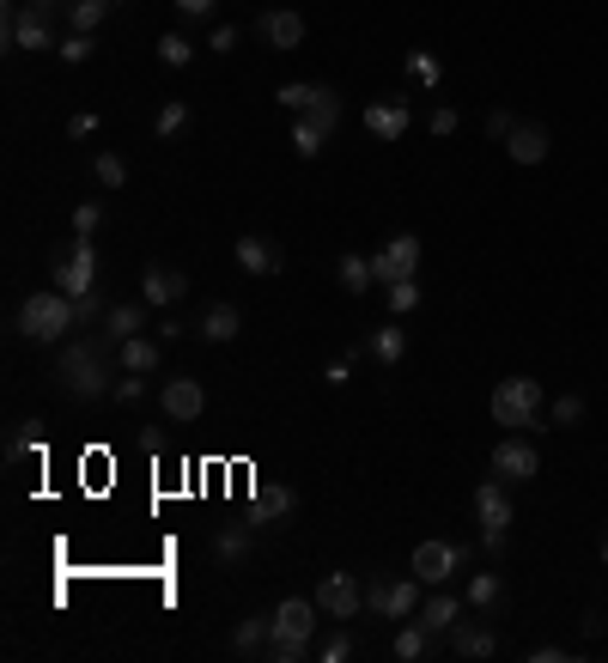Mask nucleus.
I'll return each instance as SVG.
<instances>
[{
	"mask_svg": "<svg viewBox=\"0 0 608 663\" xmlns=\"http://www.w3.org/2000/svg\"><path fill=\"white\" fill-rule=\"evenodd\" d=\"M365 347L377 353V365H402V353H408V335H402V329L390 323V329H377V335H371Z\"/></svg>",
	"mask_w": 608,
	"mask_h": 663,
	"instance_id": "obj_26",
	"label": "nucleus"
},
{
	"mask_svg": "<svg viewBox=\"0 0 608 663\" xmlns=\"http://www.w3.org/2000/svg\"><path fill=\"white\" fill-rule=\"evenodd\" d=\"M213 49H219V55H232V49H238V31H232V25H219V31H213Z\"/></svg>",
	"mask_w": 608,
	"mask_h": 663,
	"instance_id": "obj_50",
	"label": "nucleus"
},
{
	"mask_svg": "<svg viewBox=\"0 0 608 663\" xmlns=\"http://www.w3.org/2000/svg\"><path fill=\"white\" fill-rule=\"evenodd\" d=\"M493 475H505V481H536V475H542L536 445H529V438H499V445H493Z\"/></svg>",
	"mask_w": 608,
	"mask_h": 663,
	"instance_id": "obj_9",
	"label": "nucleus"
},
{
	"mask_svg": "<svg viewBox=\"0 0 608 663\" xmlns=\"http://www.w3.org/2000/svg\"><path fill=\"white\" fill-rule=\"evenodd\" d=\"M317 657H323V663H347V657H353V639H347V633H335V639H329Z\"/></svg>",
	"mask_w": 608,
	"mask_h": 663,
	"instance_id": "obj_45",
	"label": "nucleus"
},
{
	"mask_svg": "<svg viewBox=\"0 0 608 663\" xmlns=\"http://www.w3.org/2000/svg\"><path fill=\"white\" fill-rule=\"evenodd\" d=\"M55 55H61V61H67V67H80V61H92V55H98V43H92V37H86V31H67V37H61V49H55Z\"/></svg>",
	"mask_w": 608,
	"mask_h": 663,
	"instance_id": "obj_35",
	"label": "nucleus"
},
{
	"mask_svg": "<svg viewBox=\"0 0 608 663\" xmlns=\"http://www.w3.org/2000/svg\"><path fill=\"white\" fill-rule=\"evenodd\" d=\"M67 134H73V140H92V134H98V116H92V110H80V116L67 122Z\"/></svg>",
	"mask_w": 608,
	"mask_h": 663,
	"instance_id": "obj_46",
	"label": "nucleus"
},
{
	"mask_svg": "<svg viewBox=\"0 0 608 663\" xmlns=\"http://www.w3.org/2000/svg\"><path fill=\"white\" fill-rule=\"evenodd\" d=\"M189 55H195V49H189V37H177V31H171V37H159V61H165V67H189Z\"/></svg>",
	"mask_w": 608,
	"mask_h": 663,
	"instance_id": "obj_40",
	"label": "nucleus"
},
{
	"mask_svg": "<svg viewBox=\"0 0 608 663\" xmlns=\"http://www.w3.org/2000/svg\"><path fill=\"white\" fill-rule=\"evenodd\" d=\"M110 335L104 341H67L61 347V359H55V378H61V390L73 396V402H98V396H110L116 384H110Z\"/></svg>",
	"mask_w": 608,
	"mask_h": 663,
	"instance_id": "obj_1",
	"label": "nucleus"
},
{
	"mask_svg": "<svg viewBox=\"0 0 608 663\" xmlns=\"http://www.w3.org/2000/svg\"><path fill=\"white\" fill-rule=\"evenodd\" d=\"M268 633H274V615H250V621H238L232 645H238V651H262V645H268Z\"/></svg>",
	"mask_w": 608,
	"mask_h": 663,
	"instance_id": "obj_28",
	"label": "nucleus"
},
{
	"mask_svg": "<svg viewBox=\"0 0 608 663\" xmlns=\"http://www.w3.org/2000/svg\"><path fill=\"white\" fill-rule=\"evenodd\" d=\"M238 329H244L238 305H207V311H201V341H207V347H225V341H238Z\"/></svg>",
	"mask_w": 608,
	"mask_h": 663,
	"instance_id": "obj_18",
	"label": "nucleus"
},
{
	"mask_svg": "<svg viewBox=\"0 0 608 663\" xmlns=\"http://www.w3.org/2000/svg\"><path fill=\"white\" fill-rule=\"evenodd\" d=\"M499 597H505V578H499V572H475V578H469V603H475V609H493Z\"/></svg>",
	"mask_w": 608,
	"mask_h": 663,
	"instance_id": "obj_32",
	"label": "nucleus"
},
{
	"mask_svg": "<svg viewBox=\"0 0 608 663\" xmlns=\"http://www.w3.org/2000/svg\"><path fill=\"white\" fill-rule=\"evenodd\" d=\"M152 128H159V140H171V134H183V128H189V104H183V98H171V104L159 110V122H152Z\"/></svg>",
	"mask_w": 608,
	"mask_h": 663,
	"instance_id": "obj_36",
	"label": "nucleus"
},
{
	"mask_svg": "<svg viewBox=\"0 0 608 663\" xmlns=\"http://www.w3.org/2000/svg\"><path fill=\"white\" fill-rule=\"evenodd\" d=\"M408 80H420L426 92L444 80V67H438V55H432V49H414V55H408Z\"/></svg>",
	"mask_w": 608,
	"mask_h": 663,
	"instance_id": "obj_33",
	"label": "nucleus"
},
{
	"mask_svg": "<svg viewBox=\"0 0 608 663\" xmlns=\"http://www.w3.org/2000/svg\"><path fill=\"white\" fill-rule=\"evenodd\" d=\"M116 353H122L128 372H152V365H159V341H140V335H134V341H122Z\"/></svg>",
	"mask_w": 608,
	"mask_h": 663,
	"instance_id": "obj_29",
	"label": "nucleus"
},
{
	"mask_svg": "<svg viewBox=\"0 0 608 663\" xmlns=\"http://www.w3.org/2000/svg\"><path fill=\"white\" fill-rule=\"evenodd\" d=\"M304 651H311V645H304V639H286V633H268V657H274V663H298Z\"/></svg>",
	"mask_w": 608,
	"mask_h": 663,
	"instance_id": "obj_39",
	"label": "nucleus"
},
{
	"mask_svg": "<svg viewBox=\"0 0 608 663\" xmlns=\"http://www.w3.org/2000/svg\"><path fill=\"white\" fill-rule=\"evenodd\" d=\"M365 128H371L377 140H402V134H408V98H396V92H390V98H371V104H365Z\"/></svg>",
	"mask_w": 608,
	"mask_h": 663,
	"instance_id": "obj_13",
	"label": "nucleus"
},
{
	"mask_svg": "<svg viewBox=\"0 0 608 663\" xmlns=\"http://www.w3.org/2000/svg\"><path fill=\"white\" fill-rule=\"evenodd\" d=\"M256 31H262V43H268V49H280V55H292V49L304 43V19H298V13H286V7L262 13V19H256Z\"/></svg>",
	"mask_w": 608,
	"mask_h": 663,
	"instance_id": "obj_14",
	"label": "nucleus"
},
{
	"mask_svg": "<svg viewBox=\"0 0 608 663\" xmlns=\"http://www.w3.org/2000/svg\"><path fill=\"white\" fill-rule=\"evenodd\" d=\"M171 7H177V13H183V19H207V13H213V7H219V0H171Z\"/></svg>",
	"mask_w": 608,
	"mask_h": 663,
	"instance_id": "obj_47",
	"label": "nucleus"
},
{
	"mask_svg": "<svg viewBox=\"0 0 608 663\" xmlns=\"http://www.w3.org/2000/svg\"><path fill=\"white\" fill-rule=\"evenodd\" d=\"M505 153H511V165H542L548 159V128L542 122H517L511 140H505Z\"/></svg>",
	"mask_w": 608,
	"mask_h": 663,
	"instance_id": "obj_16",
	"label": "nucleus"
},
{
	"mask_svg": "<svg viewBox=\"0 0 608 663\" xmlns=\"http://www.w3.org/2000/svg\"><path fill=\"white\" fill-rule=\"evenodd\" d=\"M456 122H463V116H456L450 104H438V110H432V134H456Z\"/></svg>",
	"mask_w": 608,
	"mask_h": 663,
	"instance_id": "obj_48",
	"label": "nucleus"
},
{
	"mask_svg": "<svg viewBox=\"0 0 608 663\" xmlns=\"http://www.w3.org/2000/svg\"><path fill=\"white\" fill-rule=\"evenodd\" d=\"M456 615H463V603H456V597H444V591H432V597L420 603V621H426L432 633H450V627H456Z\"/></svg>",
	"mask_w": 608,
	"mask_h": 663,
	"instance_id": "obj_22",
	"label": "nucleus"
},
{
	"mask_svg": "<svg viewBox=\"0 0 608 663\" xmlns=\"http://www.w3.org/2000/svg\"><path fill=\"white\" fill-rule=\"evenodd\" d=\"M420 256H426V244H420L414 232L390 238L384 250L371 256V274H377V286H390V280H408V274H420Z\"/></svg>",
	"mask_w": 608,
	"mask_h": 663,
	"instance_id": "obj_7",
	"label": "nucleus"
},
{
	"mask_svg": "<svg viewBox=\"0 0 608 663\" xmlns=\"http://www.w3.org/2000/svg\"><path fill=\"white\" fill-rule=\"evenodd\" d=\"M104 226V201H80L73 207V238H92Z\"/></svg>",
	"mask_w": 608,
	"mask_h": 663,
	"instance_id": "obj_37",
	"label": "nucleus"
},
{
	"mask_svg": "<svg viewBox=\"0 0 608 663\" xmlns=\"http://www.w3.org/2000/svg\"><path fill=\"white\" fill-rule=\"evenodd\" d=\"M92 171H98V183H104V189H122V183H128V165H122L116 153H98V159H92Z\"/></svg>",
	"mask_w": 608,
	"mask_h": 663,
	"instance_id": "obj_38",
	"label": "nucleus"
},
{
	"mask_svg": "<svg viewBox=\"0 0 608 663\" xmlns=\"http://www.w3.org/2000/svg\"><path fill=\"white\" fill-rule=\"evenodd\" d=\"M49 274H55V286H61V292H73V299L98 292V250H92V238H73L67 250H55Z\"/></svg>",
	"mask_w": 608,
	"mask_h": 663,
	"instance_id": "obj_5",
	"label": "nucleus"
},
{
	"mask_svg": "<svg viewBox=\"0 0 608 663\" xmlns=\"http://www.w3.org/2000/svg\"><path fill=\"white\" fill-rule=\"evenodd\" d=\"M323 140H329L323 122H311V116H298V122H292V153H298V159H317V153H323Z\"/></svg>",
	"mask_w": 608,
	"mask_h": 663,
	"instance_id": "obj_24",
	"label": "nucleus"
},
{
	"mask_svg": "<svg viewBox=\"0 0 608 663\" xmlns=\"http://www.w3.org/2000/svg\"><path fill=\"white\" fill-rule=\"evenodd\" d=\"M511 128H517L511 110H493V116H487V134H493V140H511Z\"/></svg>",
	"mask_w": 608,
	"mask_h": 663,
	"instance_id": "obj_49",
	"label": "nucleus"
},
{
	"mask_svg": "<svg viewBox=\"0 0 608 663\" xmlns=\"http://www.w3.org/2000/svg\"><path fill=\"white\" fill-rule=\"evenodd\" d=\"M426 633H432V627L414 615V621H402V633H396V645H390V651H396L402 663H420V657H426Z\"/></svg>",
	"mask_w": 608,
	"mask_h": 663,
	"instance_id": "obj_25",
	"label": "nucleus"
},
{
	"mask_svg": "<svg viewBox=\"0 0 608 663\" xmlns=\"http://www.w3.org/2000/svg\"><path fill=\"white\" fill-rule=\"evenodd\" d=\"M292 511H298V493H292V487H280V481H262V487H256V499H250V530L280 524V518H292Z\"/></svg>",
	"mask_w": 608,
	"mask_h": 663,
	"instance_id": "obj_11",
	"label": "nucleus"
},
{
	"mask_svg": "<svg viewBox=\"0 0 608 663\" xmlns=\"http://www.w3.org/2000/svg\"><path fill=\"white\" fill-rule=\"evenodd\" d=\"M159 402H165V420H195V414L207 408V390H201L195 378H171Z\"/></svg>",
	"mask_w": 608,
	"mask_h": 663,
	"instance_id": "obj_17",
	"label": "nucleus"
},
{
	"mask_svg": "<svg viewBox=\"0 0 608 663\" xmlns=\"http://www.w3.org/2000/svg\"><path fill=\"white\" fill-rule=\"evenodd\" d=\"M311 92H317V86H311V80H292V86H280V92H274V98H280V110H292V116H298V110H304V104H311Z\"/></svg>",
	"mask_w": 608,
	"mask_h": 663,
	"instance_id": "obj_43",
	"label": "nucleus"
},
{
	"mask_svg": "<svg viewBox=\"0 0 608 663\" xmlns=\"http://www.w3.org/2000/svg\"><path fill=\"white\" fill-rule=\"evenodd\" d=\"M602 560H608V536H602Z\"/></svg>",
	"mask_w": 608,
	"mask_h": 663,
	"instance_id": "obj_53",
	"label": "nucleus"
},
{
	"mask_svg": "<svg viewBox=\"0 0 608 663\" xmlns=\"http://www.w3.org/2000/svg\"><path fill=\"white\" fill-rule=\"evenodd\" d=\"M511 481L505 475H487L475 487V518H481V548L487 554H505V536H511Z\"/></svg>",
	"mask_w": 608,
	"mask_h": 663,
	"instance_id": "obj_4",
	"label": "nucleus"
},
{
	"mask_svg": "<svg viewBox=\"0 0 608 663\" xmlns=\"http://www.w3.org/2000/svg\"><path fill=\"white\" fill-rule=\"evenodd\" d=\"M456 566H463V548H456V542H432V536H426V542L414 548V572H420L426 584H444Z\"/></svg>",
	"mask_w": 608,
	"mask_h": 663,
	"instance_id": "obj_12",
	"label": "nucleus"
},
{
	"mask_svg": "<svg viewBox=\"0 0 608 663\" xmlns=\"http://www.w3.org/2000/svg\"><path fill=\"white\" fill-rule=\"evenodd\" d=\"M140 329H146V305H140V299H128V305H110V311H104V335H110L116 347H122V341H134Z\"/></svg>",
	"mask_w": 608,
	"mask_h": 663,
	"instance_id": "obj_20",
	"label": "nucleus"
},
{
	"mask_svg": "<svg viewBox=\"0 0 608 663\" xmlns=\"http://www.w3.org/2000/svg\"><path fill=\"white\" fill-rule=\"evenodd\" d=\"M450 651H456V657H493V651H499V633H487V627H456V633H450Z\"/></svg>",
	"mask_w": 608,
	"mask_h": 663,
	"instance_id": "obj_21",
	"label": "nucleus"
},
{
	"mask_svg": "<svg viewBox=\"0 0 608 663\" xmlns=\"http://www.w3.org/2000/svg\"><path fill=\"white\" fill-rule=\"evenodd\" d=\"M298 116H311V122H323V128H335V122H341V98H335L329 86H317V92H311V104H304Z\"/></svg>",
	"mask_w": 608,
	"mask_h": 663,
	"instance_id": "obj_30",
	"label": "nucleus"
},
{
	"mask_svg": "<svg viewBox=\"0 0 608 663\" xmlns=\"http://www.w3.org/2000/svg\"><path fill=\"white\" fill-rule=\"evenodd\" d=\"M238 262H244L250 274H280V262H286V256H280V244H274V238H256V232H250V238H238Z\"/></svg>",
	"mask_w": 608,
	"mask_h": 663,
	"instance_id": "obj_19",
	"label": "nucleus"
},
{
	"mask_svg": "<svg viewBox=\"0 0 608 663\" xmlns=\"http://www.w3.org/2000/svg\"><path fill=\"white\" fill-rule=\"evenodd\" d=\"M274 615V633H286V639H304L311 645L317 639V597H280V609H268Z\"/></svg>",
	"mask_w": 608,
	"mask_h": 663,
	"instance_id": "obj_10",
	"label": "nucleus"
},
{
	"mask_svg": "<svg viewBox=\"0 0 608 663\" xmlns=\"http://www.w3.org/2000/svg\"><path fill=\"white\" fill-rule=\"evenodd\" d=\"M493 420L505 432H529V438H542L548 432V414H542V384L536 378H505L493 390Z\"/></svg>",
	"mask_w": 608,
	"mask_h": 663,
	"instance_id": "obj_3",
	"label": "nucleus"
},
{
	"mask_svg": "<svg viewBox=\"0 0 608 663\" xmlns=\"http://www.w3.org/2000/svg\"><path fill=\"white\" fill-rule=\"evenodd\" d=\"M317 609H323V615H335V621H353V615L365 609L359 578H353V572H329V578L317 584Z\"/></svg>",
	"mask_w": 608,
	"mask_h": 663,
	"instance_id": "obj_8",
	"label": "nucleus"
},
{
	"mask_svg": "<svg viewBox=\"0 0 608 663\" xmlns=\"http://www.w3.org/2000/svg\"><path fill=\"white\" fill-rule=\"evenodd\" d=\"M578 420H584V396H560L548 408V426H578Z\"/></svg>",
	"mask_w": 608,
	"mask_h": 663,
	"instance_id": "obj_41",
	"label": "nucleus"
},
{
	"mask_svg": "<svg viewBox=\"0 0 608 663\" xmlns=\"http://www.w3.org/2000/svg\"><path fill=\"white\" fill-rule=\"evenodd\" d=\"M110 396H116V402H128V408H134V402H140V396H146V372H128V378H122V384H116V390H110Z\"/></svg>",
	"mask_w": 608,
	"mask_h": 663,
	"instance_id": "obj_44",
	"label": "nucleus"
},
{
	"mask_svg": "<svg viewBox=\"0 0 608 663\" xmlns=\"http://www.w3.org/2000/svg\"><path fill=\"white\" fill-rule=\"evenodd\" d=\"M13 329L25 335V341H67L73 329H80V299L73 292H31V299L19 305V317H13Z\"/></svg>",
	"mask_w": 608,
	"mask_h": 663,
	"instance_id": "obj_2",
	"label": "nucleus"
},
{
	"mask_svg": "<svg viewBox=\"0 0 608 663\" xmlns=\"http://www.w3.org/2000/svg\"><path fill=\"white\" fill-rule=\"evenodd\" d=\"M384 299H390V311H396V317L420 311V280H414V274H408V280H390V286H384Z\"/></svg>",
	"mask_w": 608,
	"mask_h": 663,
	"instance_id": "obj_31",
	"label": "nucleus"
},
{
	"mask_svg": "<svg viewBox=\"0 0 608 663\" xmlns=\"http://www.w3.org/2000/svg\"><path fill=\"white\" fill-rule=\"evenodd\" d=\"M250 554V536L244 530H225L219 542H213V560H244Z\"/></svg>",
	"mask_w": 608,
	"mask_h": 663,
	"instance_id": "obj_42",
	"label": "nucleus"
},
{
	"mask_svg": "<svg viewBox=\"0 0 608 663\" xmlns=\"http://www.w3.org/2000/svg\"><path fill=\"white\" fill-rule=\"evenodd\" d=\"M25 7H31V13H43V19H49V13H67V0H25Z\"/></svg>",
	"mask_w": 608,
	"mask_h": 663,
	"instance_id": "obj_52",
	"label": "nucleus"
},
{
	"mask_svg": "<svg viewBox=\"0 0 608 663\" xmlns=\"http://www.w3.org/2000/svg\"><path fill=\"white\" fill-rule=\"evenodd\" d=\"M140 292H146V305H177L183 292H189V280H183V268H171V262H152L146 280H140Z\"/></svg>",
	"mask_w": 608,
	"mask_h": 663,
	"instance_id": "obj_15",
	"label": "nucleus"
},
{
	"mask_svg": "<svg viewBox=\"0 0 608 663\" xmlns=\"http://www.w3.org/2000/svg\"><path fill=\"white\" fill-rule=\"evenodd\" d=\"M377 274H371V256H341V292H371Z\"/></svg>",
	"mask_w": 608,
	"mask_h": 663,
	"instance_id": "obj_27",
	"label": "nucleus"
},
{
	"mask_svg": "<svg viewBox=\"0 0 608 663\" xmlns=\"http://www.w3.org/2000/svg\"><path fill=\"white\" fill-rule=\"evenodd\" d=\"M420 591H426V578L408 572V578H371V591H365V609L371 615H384V621H408L420 609Z\"/></svg>",
	"mask_w": 608,
	"mask_h": 663,
	"instance_id": "obj_6",
	"label": "nucleus"
},
{
	"mask_svg": "<svg viewBox=\"0 0 608 663\" xmlns=\"http://www.w3.org/2000/svg\"><path fill=\"white\" fill-rule=\"evenodd\" d=\"M584 633H590V639H602V633H608V615H602V609H590V615H584Z\"/></svg>",
	"mask_w": 608,
	"mask_h": 663,
	"instance_id": "obj_51",
	"label": "nucleus"
},
{
	"mask_svg": "<svg viewBox=\"0 0 608 663\" xmlns=\"http://www.w3.org/2000/svg\"><path fill=\"white\" fill-rule=\"evenodd\" d=\"M43 445V420H25V426H13V438H7V463H19L25 451H37Z\"/></svg>",
	"mask_w": 608,
	"mask_h": 663,
	"instance_id": "obj_34",
	"label": "nucleus"
},
{
	"mask_svg": "<svg viewBox=\"0 0 608 663\" xmlns=\"http://www.w3.org/2000/svg\"><path fill=\"white\" fill-rule=\"evenodd\" d=\"M110 7H116V0H67V25L92 37V31H98V25L110 19Z\"/></svg>",
	"mask_w": 608,
	"mask_h": 663,
	"instance_id": "obj_23",
	"label": "nucleus"
}]
</instances>
